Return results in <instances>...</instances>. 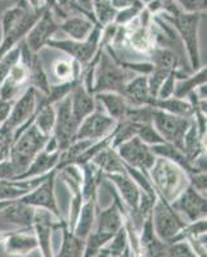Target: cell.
Instances as JSON below:
<instances>
[{"label": "cell", "instance_id": "cell-1", "mask_svg": "<svg viewBox=\"0 0 207 257\" xmlns=\"http://www.w3.org/2000/svg\"><path fill=\"white\" fill-rule=\"evenodd\" d=\"M45 8L47 7L40 11H34L29 6L27 0H17L15 6L8 7L4 11L0 20V59L25 40Z\"/></svg>", "mask_w": 207, "mask_h": 257}, {"label": "cell", "instance_id": "cell-2", "mask_svg": "<svg viewBox=\"0 0 207 257\" xmlns=\"http://www.w3.org/2000/svg\"><path fill=\"white\" fill-rule=\"evenodd\" d=\"M148 175L158 198L167 203H172L189 185L187 171L166 158L156 157Z\"/></svg>", "mask_w": 207, "mask_h": 257}, {"label": "cell", "instance_id": "cell-3", "mask_svg": "<svg viewBox=\"0 0 207 257\" xmlns=\"http://www.w3.org/2000/svg\"><path fill=\"white\" fill-rule=\"evenodd\" d=\"M158 17L165 22H169L171 27L178 32L188 56V62L192 71L198 70L202 64L201 47H199V25L203 18V13H185L179 12L178 15L170 16L161 13Z\"/></svg>", "mask_w": 207, "mask_h": 257}, {"label": "cell", "instance_id": "cell-4", "mask_svg": "<svg viewBox=\"0 0 207 257\" xmlns=\"http://www.w3.org/2000/svg\"><path fill=\"white\" fill-rule=\"evenodd\" d=\"M134 77V73L124 68L112 56L110 47L100 50L98 63L94 70L93 93H119L123 95L126 82Z\"/></svg>", "mask_w": 207, "mask_h": 257}, {"label": "cell", "instance_id": "cell-5", "mask_svg": "<svg viewBox=\"0 0 207 257\" xmlns=\"http://www.w3.org/2000/svg\"><path fill=\"white\" fill-rule=\"evenodd\" d=\"M49 138L41 134L34 123L24 128L15 138L9 148L8 160L15 167L17 178L26 171L34 158L44 149L45 143Z\"/></svg>", "mask_w": 207, "mask_h": 257}, {"label": "cell", "instance_id": "cell-6", "mask_svg": "<svg viewBox=\"0 0 207 257\" xmlns=\"http://www.w3.org/2000/svg\"><path fill=\"white\" fill-rule=\"evenodd\" d=\"M38 91L34 88H27L24 94L13 103L6 122L0 126V132L6 137L11 138L12 142L24 128L30 126L34 121V114L38 105Z\"/></svg>", "mask_w": 207, "mask_h": 257}, {"label": "cell", "instance_id": "cell-7", "mask_svg": "<svg viewBox=\"0 0 207 257\" xmlns=\"http://www.w3.org/2000/svg\"><path fill=\"white\" fill-rule=\"evenodd\" d=\"M100 36H102V27L96 26L86 40L76 41L71 40V39L53 38L48 43L47 47L61 50L62 53L67 54L70 59L77 62L84 68L85 66L90 63L91 59L95 57V54L99 50Z\"/></svg>", "mask_w": 207, "mask_h": 257}, {"label": "cell", "instance_id": "cell-8", "mask_svg": "<svg viewBox=\"0 0 207 257\" xmlns=\"http://www.w3.org/2000/svg\"><path fill=\"white\" fill-rule=\"evenodd\" d=\"M152 224L156 234L163 242L169 243L174 237L178 235L179 231L188 224L183 217L171 207L166 201L158 198L156 201L151 213Z\"/></svg>", "mask_w": 207, "mask_h": 257}, {"label": "cell", "instance_id": "cell-9", "mask_svg": "<svg viewBox=\"0 0 207 257\" xmlns=\"http://www.w3.org/2000/svg\"><path fill=\"white\" fill-rule=\"evenodd\" d=\"M192 118L179 117L153 108L152 112V125L157 130L163 141L172 144L183 151V138L189 128ZM184 153V152H183Z\"/></svg>", "mask_w": 207, "mask_h": 257}, {"label": "cell", "instance_id": "cell-10", "mask_svg": "<svg viewBox=\"0 0 207 257\" xmlns=\"http://www.w3.org/2000/svg\"><path fill=\"white\" fill-rule=\"evenodd\" d=\"M56 170H53L41 184H39L35 189L27 193L25 197L20 198V201L22 203L32 206V207L48 211L52 215H54V217L62 220L63 216H62L56 197Z\"/></svg>", "mask_w": 207, "mask_h": 257}, {"label": "cell", "instance_id": "cell-11", "mask_svg": "<svg viewBox=\"0 0 207 257\" xmlns=\"http://www.w3.org/2000/svg\"><path fill=\"white\" fill-rule=\"evenodd\" d=\"M56 125L53 130V137L56 138L59 151L63 152L75 142L79 122L75 120L71 111L70 95H67L56 105Z\"/></svg>", "mask_w": 207, "mask_h": 257}, {"label": "cell", "instance_id": "cell-12", "mask_svg": "<svg viewBox=\"0 0 207 257\" xmlns=\"http://www.w3.org/2000/svg\"><path fill=\"white\" fill-rule=\"evenodd\" d=\"M64 219L58 220L50 212L41 208H36L35 220L32 224V230L38 240V249L41 257H54L53 252V231L59 230Z\"/></svg>", "mask_w": 207, "mask_h": 257}, {"label": "cell", "instance_id": "cell-13", "mask_svg": "<svg viewBox=\"0 0 207 257\" xmlns=\"http://www.w3.org/2000/svg\"><path fill=\"white\" fill-rule=\"evenodd\" d=\"M58 26L59 22L57 21L56 16L53 15L52 11L45 8L44 12L41 13L39 20L36 21L35 25L32 26V29L25 38V44L32 53L39 54V52L44 47H47L48 43L59 31Z\"/></svg>", "mask_w": 207, "mask_h": 257}, {"label": "cell", "instance_id": "cell-14", "mask_svg": "<svg viewBox=\"0 0 207 257\" xmlns=\"http://www.w3.org/2000/svg\"><path fill=\"white\" fill-rule=\"evenodd\" d=\"M116 125L117 121L111 118L105 111L96 108L80 122L75 141L98 142L111 134Z\"/></svg>", "mask_w": 207, "mask_h": 257}, {"label": "cell", "instance_id": "cell-15", "mask_svg": "<svg viewBox=\"0 0 207 257\" xmlns=\"http://www.w3.org/2000/svg\"><path fill=\"white\" fill-rule=\"evenodd\" d=\"M116 152L119 153L124 164L142 170L147 174H148L149 169L153 166L156 160V156L151 151V147L144 144L137 137L129 139L128 142L117 147Z\"/></svg>", "mask_w": 207, "mask_h": 257}, {"label": "cell", "instance_id": "cell-16", "mask_svg": "<svg viewBox=\"0 0 207 257\" xmlns=\"http://www.w3.org/2000/svg\"><path fill=\"white\" fill-rule=\"evenodd\" d=\"M171 207L180 215L185 217L187 222L197 221V220L206 219L207 215V199L204 194L197 192L194 188L188 185L180 196L175 201L170 203Z\"/></svg>", "mask_w": 207, "mask_h": 257}, {"label": "cell", "instance_id": "cell-17", "mask_svg": "<svg viewBox=\"0 0 207 257\" xmlns=\"http://www.w3.org/2000/svg\"><path fill=\"white\" fill-rule=\"evenodd\" d=\"M114 202L108 207L103 208L99 212H96L95 225L94 230L98 233H102L107 237L112 238L120 229L124 226V220H125L126 211L125 205L117 196L116 190L114 189Z\"/></svg>", "mask_w": 207, "mask_h": 257}, {"label": "cell", "instance_id": "cell-18", "mask_svg": "<svg viewBox=\"0 0 207 257\" xmlns=\"http://www.w3.org/2000/svg\"><path fill=\"white\" fill-rule=\"evenodd\" d=\"M167 243L158 238L153 229L152 217L149 215L138 231V245L135 257H165Z\"/></svg>", "mask_w": 207, "mask_h": 257}, {"label": "cell", "instance_id": "cell-19", "mask_svg": "<svg viewBox=\"0 0 207 257\" xmlns=\"http://www.w3.org/2000/svg\"><path fill=\"white\" fill-rule=\"evenodd\" d=\"M27 88H29V71L26 64L18 59L3 84L0 85V99L6 102H16Z\"/></svg>", "mask_w": 207, "mask_h": 257}, {"label": "cell", "instance_id": "cell-20", "mask_svg": "<svg viewBox=\"0 0 207 257\" xmlns=\"http://www.w3.org/2000/svg\"><path fill=\"white\" fill-rule=\"evenodd\" d=\"M103 180H107L114 187L117 196L123 201L125 207H128L129 212H133V211L137 210L140 197H142V190L138 188V185L132 180V178L128 174L123 173L105 175Z\"/></svg>", "mask_w": 207, "mask_h": 257}, {"label": "cell", "instance_id": "cell-21", "mask_svg": "<svg viewBox=\"0 0 207 257\" xmlns=\"http://www.w3.org/2000/svg\"><path fill=\"white\" fill-rule=\"evenodd\" d=\"M32 229H20L9 231L2 244L8 256L25 257L38 249V240L35 234L27 233Z\"/></svg>", "mask_w": 207, "mask_h": 257}, {"label": "cell", "instance_id": "cell-22", "mask_svg": "<svg viewBox=\"0 0 207 257\" xmlns=\"http://www.w3.org/2000/svg\"><path fill=\"white\" fill-rule=\"evenodd\" d=\"M130 25L132 26H125V43H128L130 48L135 52L148 54L157 45V38L152 30V25H142L138 18Z\"/></svg>", "mask_w": 207, "mask_h": 257}, {"label": "cell", "instance_id": "cell-23", "mask_svg": "<svg viewBox=\"0 0 207 257\" xmlns=\"http://www.w3.org/2000/svg\"><path fill=\"white\" fill-rule=\"evenodd\" d=\"M70 103L71 111L79 125L84 118H86L96 109L95 95L85 88L81 81L77 82L70 93Z\"/></svg>", "mask_w": 207, "mask_h": 257}, {"label": "cell", "instance_id": "cell-24", "mask_svg": "<svg viewBox=\"0 0 207 257\" xmlns=\"http://www.w3.org/2000/svg\"><path fill=\"white\" fill-rule=\"evenodd\" d=\"M48 175L32 179L0 180V201H16V199L22 198L27 193L35 189L39 184H41L48 178Z\"/></svg>", "mask_w": 207, "mask_h": 257}, {"label": "cell", "instance_id": "cell-25", "mask_svg": "<svg viewBox=\"0 0 207 257\" xmlns=\"http://www.w3.org/2000/svg\"><path fill=\"white\" fill-rule=\"evenodd\" d=\"M98 25L94 22L91 18L86 17L84 15H75L66 17L59 22V31H62L64 35H67L71 40L84 41L90 36L93 30Z\"/></svg>", "mask_w": 207, "mask_h": 257}, {"label": "cell", "instance_id": "cell-26", "mask_svg": "<svg viewBox=\"0 0 207 257\" xmlns=\"http://www.w3.org/2000/svg\"><path fill=\"white\" fill-rule=\"evenodd\" d=\"M35 213V207L22 203L20 199H16L7 206L3 212H0V217L9 224L16 225L20 229H32Z\"/></svg>", "mask_w": 207, "mask_h": 257}, {"label": "cell", "instance_id": "cell-27", "mask_svg": "<svg viewBox=\"0 0 207 257\" xmlns=\"http://www.w3.org/2000/svg\"><path fill=\"white\" fill-rule=\"evenodd\" d=\"M123 95L128 100L129 105L139 107V105H151L152 98L148 90L147 75H137L126 82Z\"/></svg>", "mask_w": 207, "mask_h": 257}, {"label": "cell", "instance_id": "cell-28", "mask_svg": "<svg viewBox=\"0 0 207 257\" xmlns=\"http://www.w3.org/2000/svg\"><path fill=\"white\" fill-rule=\"evenodd\" d=\"M59 157H61V152L47 153L44 151H41L34 158V161L30 164L26 171L24 174H21L17 179H32L48 175L49 173H52L53 170L57 169L59 164Z\"/></svg>", "mask_w": 207, "mask_h": 257}, {"label": "cell", "instance_id": "cell-29", "mask_svg": "<svg viewBox=\"0 0 207 257\" xmlns=\"http://www.w3.org/2000/svg\"><path fill=\"white\" fill-rule=\"evenodd\" d=\"M96 210H98V198L82 201L79 217L76 220V224L72 229V233L76 237L85 239L88 237V234L93 230L95 225Z\"/></svg>", "mask_w": 207, "mask_h": 257}, {"label": "cell", "instance_id": "cell-30", "mask_svg": "<svg viewBox=\"0 0 207 257\" xmlns=\"http://www.w3.org/2000/svg\"><path fill=\"white\" fill-rule=\"evenodd\" d=\"M94 95H95L96 102L105 108L103 111L111 118H114L117 122L125 118L126 112L130 105H129L128 100L124 98V95L119 93H98Z\"/></svg>", "mask_w": 207, "mask_h": 257}, {"label": "cell", "instance_id": "cell-31", "mask_svg": "<svg viewBox=\"0 0 207 257\" xmlns=\"http://www.w3.org/2000/svg\"><path fill=\"white\" fill-rule=\"evenodd\" d=\"M207 82V67L206 64L201 66L197 71L192 73V75H185V76L178 79L175 85V91H174V96L179 98V99H187L189 94L194 93L195 90Z\"/></svg>", "mask_w": 207, "mask_h": 257}, {"label": "cell", "instance_id": "cell-32", "mask_svg": "<svg viewBox=\"0 0 207 257\" xmlns=\"http://www.w3.org/2000/svg\"><path fill=\"white\" fill-rule=\"evenodd\" d=\"M90 162H93L102 171L103 176L111 175V174L126 173L123 160L120 158L116 149H114L112 147H107L103 151H100Z\"/></svg>", "mask_w": 207, "mask_h": 257}, {"label": "cell", "instance_id": "cell-33", "mask_svg": "<svg viewBox=\"0 0 207 257\" xmlns=\"http://www.w3.org/2000/svg\"><path fill=\"white\" fill-rule=\"evenodd\" d=\"M59 230L62 231V244L59 252L54 257H82L84 256L85 239L76 237L75 234L68 229L66 220L61 224Z\"/></svg>", "mask_w": 207, "mask_h": 257}, {"label": "cell", "instance_id": "cell-34", "mask_svg": "<svg viewBox=\"0 0 207 257\" xmlns=\"http://www.w3.org/2000/svg\"><path fill=\"white\" fill-rule=\"evenodd\" d=\"M151 107L158 111H163L166 113L174 114L179 117H187L192 118L193 117V107L187 99H179L175 96H170L166 99H157L153 98L151 102Z\"/></svg>", "mask_w": 207, "mask_h": 257}, {"label": "cell", "instance_id": "cell-35", "mask_svg": "<svg viewBox=\"0 0 207 257\" xmlns=\"http://www.w3.org/2000/svg\"><path fill=\"white\" fill-rule=\"evenodd\" d=\"M151 151L156 157L166 158V160L171 161V162L176 164L178 166H180L181 169L187 171V174L193 173L192 162L189 161V158L184 155L183 151L174 147L172 144L166 143V142L161 144H156V146L151 147Z\"/></svg>", "mask_w": 207, "mask_h": 257}, {"label": "cell", "instance_id": "cell-36", "mask_svg": "<svg viewBox=\"0 0 207 257\" xmlns=\"http://www.w3.org/2000/svg\"><path fill=\"white\" fill-rule=\"evenodd\" d=\"M52 71L54 77H57L58 82H70L75 80H80L82 67L77 62L70 58H59L54 61L52 66Z\"/></svg>", "mask_w": 207, "mask_h": 257}, {"label": "cell", "instance_id": "cell-37", "mask_svg": "<svg viewBox=\"0 0 207 257\" xmlns=\"http://www.w3.org/2000/svg\"><path fill=\"white\" fill-rule=\"evenodd\" d=\"M147 56L149 58L148 62L155 68H162V70L169 71L180 68L179 67V57L169 48L156 45Z\"/></svg>", "mask_w": 207, "mask_h": 257}, {"label": "cell", "instance_id": "cell-38", "mask_svg": "<svg viewBox=\"0 0 207 257\" xmlns=\"http://www.w3.org/2000/svg\"><path fill=\"white\" fill-rule=\"evenodd\" d=\"M32 123L36 126L41 134L45 137H52L54 125H56V107L54 105H36V112L34 114Z\"/></svg>", "mask_w": 207, "mask_h": 257}, {"label": "cell", "instance_id": "cell-39", "mask_svg": "<svg viewBox=\"0 0 207 257\" xmlns=\"http://www.w3.org/2000/svg\"><path fill=\"white\" fill-rule=\"evenodd\" d=\"M108 257H119L130 252V245H129V235L125 226L120 229L114 237L110 239V242L102 248V251Z\"/></svg>", "mask_w": 207, "mask_h": 257}, {"label": "cell", "instance_id": "cell-40", "mask_svg": "<svg viewBox=\"0 0 207 257\" xmlns=\"http://www.w3.org/2000/svg\"><path fill=\"white\" fill-rule=\"evenodd\" d=\"M91 6H93L94 20L98 26L103 29L107 25L114 24L117 11L112 6L111 0H91Z\"/></svg>", "mask_w": 207, "mask_h": 257}, {"label": "cell", "instance_id": "cell-41", "mask_svg": "<svg viewBox=\"0 0 207 257\" xmlns=\"http://www.w3.org/2000/svg\"><path fill=\"white\" fill-rule=\"evenodd\" d=\"M135 126V137L139 138L140 141L143 142L147 146L152 147L156 146V144L165 143L161 135L158 134L157 130L153 127L152 122L148 123H137L134 122Z\"/></svg>", "mask_w": 207, "mask_h": 257}, {"label": "cell", "instance_id": "cell-42", "mask_svg": "<svg viewBox=\"0 0 207 257\" xmlns=\"http://www.w3.org/2000/svg\"><path fill=\"white\" fill-rule=\"evenodd\" d=\"M143 9L144 4L140 0H138L137 3H134L133 6L117 11L116 16H115L114 24L117 25V26H128V25L134 22L139 17L140 13L143 12Z\"/></svg>", "mask_w": 207, "mask_h": 257}, {"label": "cell", "instance_id": "cell-43", "mask_svg": "<svg viewBox=\"0 0 207 257\" xmlns=\"http://www.w3.org/2000/svg\"><path fill=\"white\" fill-rule=\"evenodd\" d=\"M187 73H183V71L180 68H176V70L171 71L166 76V79L163 80L162 85H161L160 90L157 93V99H166L170 96H174V91H175V85L178 79L185 76Z\"/></svg>", "mask_w": 207, "mask_h": 257}, {"label": "cell", "instance_id": "cell-44", "mask_svg": "<svg viewBox=\"0 0 207 257\" xmlns=\"http://www.w3.org/2000/svg\"><path fill=\"white\" fill-rule=\"evenodd\" d=\"M21 56V44L12 49L9 53H7L3 58L0 59V85L3 84L6 77L8 76V73L11 72L12 67L18 62Z\"/></svg>", "mask_w": 207, "mask_h": 257}, {"label": "cell", "instance_id": "cell-45", "mask_svg": "<svg viewBox=\"0 0 207 257\" xmlns=\"http://www.w3.org/2000/svg\"><path fill=\"white\" fill-rule=\"evenodd\" d=\"M174 71V70H172ZM171 71L162 70V68H153L149 75H147V81H148V90L152 98L157 96L158 90H160L161 85H162L163 80L166 79V76Z\"/></svg>", "mask_w": 207, "mask_h": 257}, {"label": "cell", "instance_id": "cell-46", "mask_svg": "<svg viewBox=\"0 0 207 257\" xmlns=\"http://www.w3.org/2000/svg\"><path fill=\"white\" fill-rule=\"evenodd\" d=\"M167 249L165 257H197L194 252L190 248L189 243L187 240H181V242L175 243H167Z\"/></svg>", "mask_w": 207, "mask_h": 257}, {"label": "cell", "instance_id": "cell-47", "mask_svg": "<svg viewBox=\"0 0 207 257\" xmlns=\"http://www.w3.org/2000/svg\"><path fill=\"white\" fill-rule=\"evenodd\" d=\"M181 12L185 13H204L206 0H174Z\"/></svg>", "mask_w": 207, "mask_h": 257}, {"label": "cell", "instance_id": "cell-48", "mask_svg": "<svg viewBox=\"0 0 207 257\" xmlns=\"http://www.w3.org/2000/svg\"><path fill=\"white\" fill-rule=\"evenodd\" d=\"M188 179H189V185L194 188L197 192L202 193L206 196L207 189V178L206 173H190L188 174Z\"/></svg>", "mask_w": 207, "mask_h": 257}, {"label": "cell", "instance_id": "cell-49", "mask_svg": "<svg viewBox=\"0 0 207 257\" xmlns=\"http://www.w3.org/2000/svg\"><path fill=\"white\" fill-rule=\"evenodd\" d=\"M17 178L15 167L11 164V161L7 160L0 162V180H12Z\"/></svg>", "mask_w": 207, "mask_h": 257}, {"label": "cell", "instance_id": "cell-50", "mask_svg": "<svg viewBox=\"0 0 207 257\" xmlns=\"http://www.w3.org/2000/svg\"><path fill=\"white\" fill-rule=\"evenodd\" d=\"M76 4H77V7L80 8V11H81L82 15L86 16V17H89V18H91V20L95 22V20H94V16H93V6H91V0H76Z\"/></svg>", "mask_w": 207, "mask_h": 257}, {"label": "cell", "instance_id": "cell-51", "mask_svg": "<svg viewBox=\"0 0 207 257\" xmlns=\"http://www.w3.org/2000/svg\"><path fill=\"white\" fill-rule=\"evenodd\" d=\"M15 103V102H13ZM12 102H6V100L0 99V126L6 122V120L8 118L9 112L12 109Z\"/></svg>", "mask_w": 207, "mask_h": 257}, {"label": "cell", "instance_id": "cell-52", "mask_svg": "<svg viewBox=\"0 0 207 257\" xmlns=\"http://www.w3.org/2000/svg\"><path fill=\"white\" fill-rule=\"evenodd\" d=\"M138 0H111L112 6L116 11H120V9H124L126 7L133 6L134 3H137Z\"/></svg>", "mask_w": 207, "mask_h": 257}, {"label": "cell", "instance_id": "cell-53", "mask_svg": "<svg viewBox=\"0 0 207 257\" xmlns=\"http://www.w3.org/2000/svg\"><path fill=\"white\" fill-rule=\"evenodd\" d=\"M27 3H29V6L34 11H40V9H43L45 7L44 4L41 3V0H27Z\"/></svg>", "mask_w": 207, "mask_h": 257}, {"label": "cell", "instance_id": "cell-54", "mask_svg": "<svg viewBox=\"0 0 207 257\" xmlns=\"http://www.w3.org/2000/svg\"><path fill=\"white\" fill-rule=\"evenodd\" d=\"M9 148L11 147H0V162L7 161L9 158Z\"/></svg>", "mask_w": 207, "mask_h": 257}, {"label": "cell", "instance_id": "cell-55", "mask_svg": "<svg viewBox=\"0 0 207 257\" xmlns=\"http://www.w3.org/2000/svg\"><path fill=\"white\" fill-rule=\"evenodd\" d=\"M16 3H17V0H0V4H6V6L11 4V7L15 6Z\"/></svg>", "mask_w": 207, "mask_h": 257}, {"label": "cell", "instance_id": "cell-56", "mask_svg": "<svg viewBox=\"0 0 207 257\" xmlns=\"http://www.w3.org/2000/svg\"><path fill=\"white\" fill-rule=\"evenodd\" d=\"M9 231H0V244L3 243V240L6 239V237L8 235Z\"/></svg>", "mask_w": 207, "mask_h": 257}, {"label": "cell", "instance_id": "cell-57", "mask_svg": "<svg viewBox=\"0 0 207 257\" xmlns=\"http://www.w3.org/2000/svg\"><path fill=\"white\" fill-rule=\"evenodd\" d=\"M119 257H134V256H133V253H132V251H130V252H128V253H125V254H123V256H119Z\"/></svg>", "mask_w": 207, "mask_h": 257}, {"label": "cell", "instance_id": "cell-58", "mask_svg": "<svg viewBox=\"0 0 207 257\" xmlns=\"http://www.w3.org/2000/svg\"><path fill=\"white\" fill-rule=\"evenodd\" d=\"M95 257H108V256H107V254L103 253V252H100V253L98 254V256H95Z\"/></svg>", "mask_w": 207, "mask_h": 257}]
</instances>
